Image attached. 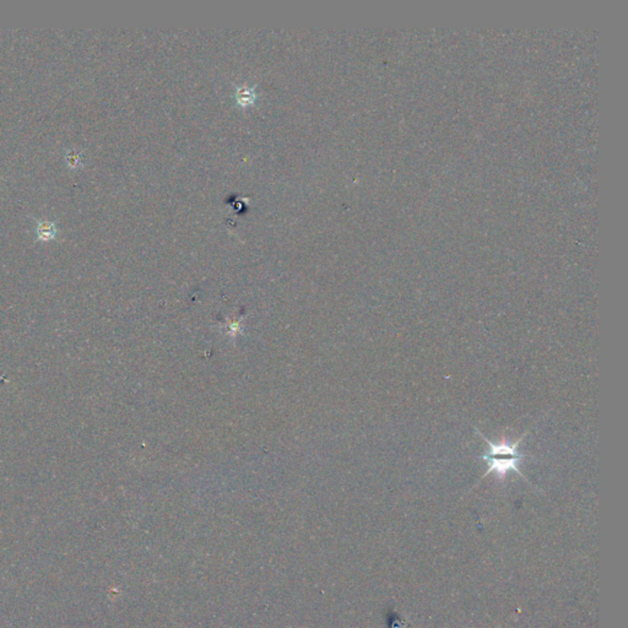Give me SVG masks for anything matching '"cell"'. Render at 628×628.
<instances>
[{"label": "cell", "mask_w": 628, "mask_h": 628, "mask_svg": "<svg viewBox=\"0 0 628 628\" xmlns=\"http://www.w3.org/2000/svg\"><path fill=\"white\" fill-rule=\"evenodd\" d=\"M476 432L489 445L486 453L479 457L487 462V471L484 472L482 477H486L491 472H494L497 476L498 480L503 481L506 479L509 471H516L518 475H521L524 480H526L524 474L521 472V467H519L521 462L524 460L525 455L519 453V450H518L521 440H524L525 435H521V438H518L514 443H509L506 440L499 442V443H494L487 437H484L477 428H476Z\"/></svg>", "instance_id": "1"}]
</instances>
